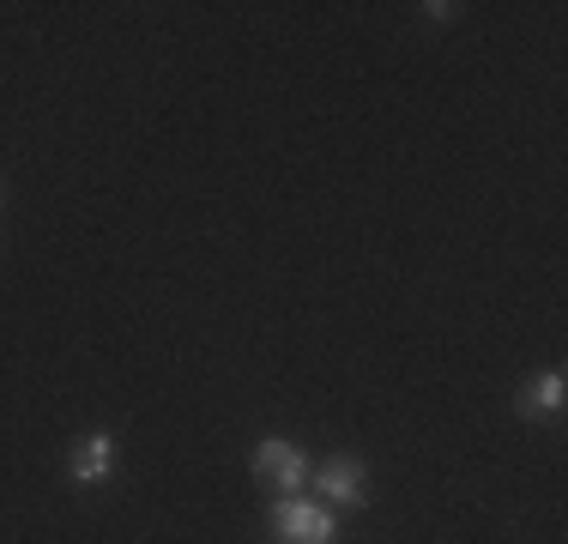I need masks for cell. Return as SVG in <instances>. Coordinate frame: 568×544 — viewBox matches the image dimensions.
<instances>
[{
  "mask_svg": "<svg viewBox=\"0 0 568 544\" xmlns=\"http://www.w3.org/2000/svg\"><path fill=\"white\" fill-rule=\"evenodd\" d=\"M266 521H273L278 544H333V533H339L327 502H308V496H273Z\"/></svg>",
  "mask_w": 568,
  "mask_h": 544,
  "instance_id": "obj_1",
  "label": "cell"
},
{
  "mask_svg": "<svg viewBox=\"0 0 568 544\" xmlns=\"http://www.w3.org/2000/svg\"><path fill=\"white\" fill-rule=\"evenodd\" d=\"M308 472H315V466L303 460V447L284 442V435H266V442L254 447V478L273 490V496H303Z\"/></svg>",
  "mask_w": 568,
  "mask_h": 544,
  "instance_id": "obj_2",
  "label": "cell"
},
{
  "mask_svg": "<svg viewBox=\"0 0 568 544\" xmlns=\"http://www.w3.org/2000/svg\"><path fill=\"white\" fill-rule=\"evenodd\" d=\"M308 484H315L327 502H339V508H363V502H369V472H363V460H351V454L315 466V472H308Z\"/></svg>",
  "mask_w": 568,
  "mask_h": 544,
  "instance_id": "obj_3",
  "label": "cell"
},
{
  "mask_svg": "<svg viewBox=\"0 0 568 544\" xmlns=\"http://www.w3.org/2000/svg\"><path fill=\"white\" fill-rule=\"evenodd\" d=\"M562 393H568V375L562 370H545L538 381H526V387H520L514 412H520V417H557L562 412Z\"/></svg>",
  "mask_w": 568,
  "mask_h": 544,
  "instance_id": "obj_4",
  "label": "cell"
},
{
  "mask_svg": "<svg viewBox=\"0 0 568 544\" xmlns=\"http://www.w3.org/2000/svg\"><path fill=\"white\" fill-rule=\"evenodd\" d=\"M115 472V442L110 435H79V447H73V484H103Z\"/></svg>",
  "mask_w": 568,
  "mask_h": 544,
  "instance_id": "obj_5",
  "label": "cell"
}]
</instances>
